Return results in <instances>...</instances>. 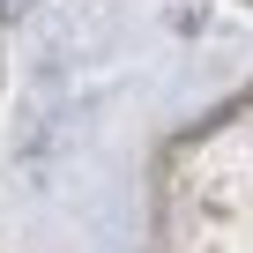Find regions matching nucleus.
Masks as SVG:
<instances>
[{"mask_svg": "<svg viewBox=\"0 0 253 253\" xmlns=\"http://www.w3.org/2000/svg\"><path fill=\"white\" fill-rule=\"evenodd\" d=\"M23 8H38V0H0V15H23Z\"/></svg>", "mask_w": 253, "mask_h": 253, "instance_id": "obj_1", "label": "nucleus"}]
</instances>
